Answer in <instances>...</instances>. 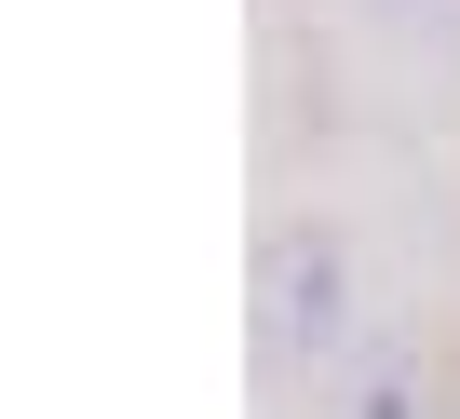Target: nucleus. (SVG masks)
I'll return each mask as SVG.
<instances>
[{
	"label": "nucleus",
	"instance_id": "nucleus-1",
	"mask_svg": "<svg viewBox=\"0 0 460 419\" xmlns=\"http://www.w3.org/2000/svg\"><path fill=\"white\" fill-rule=\"evenodd\" d=\"M366 338V271L325 217H271L258 231V365L271 379H312V365H352Z\"/></svg>",
	"mask_w": 460,
	"mask_h": 419
},
{
	"label": "nucleus",
	"instance_id": "nucleus-2",
	"mask_svg": "<svg viewBox=\"0 0 460 419\" xmlns=\"http://www.w3.org/2000/svg\"><path fill=\"white\" fill-rule=\"evenodd\" d=\"M339 419H420V352H406V338H352Z\"/></svg>",
	"mask_w": 460,
	"mask_h": 419
},
{
	"label": "nucleus",
	"instance_id": "nucleus-3",
	"mask_svg": "<svg viewBox=\"0 0 460 419\" xmlns=\"http://www.w3.org/2000/svg\"><path fill=\"white\" fill-rule=\"evenodd\" d=\"M447 419H460V406H447Z\"/></svg>",
	"mask_w": 460,
	"mask_h": 419
}]
</instances>
